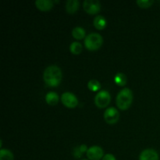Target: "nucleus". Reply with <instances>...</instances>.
I'll list each match as a JSON object with an SVG mask.
<instances>
[{
	"mask_svg": "<svg viewBox=\"0 0 160 160\" xmlns=\"http://www.w3.org/2000/svg\"><path fill=\"white\" fill-rule=\"evenodd\" d=\"M62 79V73L58 66H48L43 73V80L46 85L49 87H57Z\"/></svg>",
	"mask_w": 160,
	"mask_h": 160,
	"instance_id": "nucleus-1",
	"label": "nucleus"
},
{
	"mask_svg": "<svg viewBox=\"0 0 160 160\" xmlns=\"http://www.w3.org/2000/svg\"><path fill=\"white\" fill-rule=\"evenodd\" d=\"M133 102L132 91L128 88L122 89L117 95L116 102L118 108L121 110H126L129 109Z\"/></svg>",
	"mask_w": 160,
	"mask_h": 160,
	"instance_id": "nucleus-2",
	"label": "nucleus"
},
{
	"mask_svg": "<svg viewBox=\"0 0 160 160\" xmlns=\"http://www.w3.org/2000/svg\"><path fill=\"white\" fill-rule=\"evenodd\" d=\"M103 44L102 36L98 33H91L84 39L85 48L89 51H96Z\"/></svg>",
	"mask_w": 160,
	"mask_h": 160,
	"instance_id": "nucleus-3",
	"label": "nucleus"
},
{
	"mask_svg": "<svg viewBox=\"0 0 160 160\" xmlns=\"http://www.w3.org/2000/svg\"><path fill=\"white\" fill-rule=\"evenodd\" d=\"M111 102V95L108 91L102 90L96 94L95 97V103L99 109H104L109 106Z\"/></svg>",
	"mask_w": 160,
	"mask_h": 160,
	"instance_id": "nucleus-4",
	"label": "nucleus"
},
{
	"mask_svg": "<svg viewBox=\"0 0 160 160\" xmlns=\"http://www.w3.org/2000/svg\"><path fill=\"white\" fill-rule=\"evenodd\" d=\"M61 101L66 107L73 109L78 105V99L76 95L72 92H64L61 96Z\"/></svg>",
	"mask_w": 160,
	"mask_h": 160,
	"instance_id": "nucleus-5",
	"label": "nucleus"
},
{
	"mask_svg": "<svg viewBox=\"0 0 160 160\" xmlns=\"http://www.w3.org/2000/svg\"><path fill=\"white\" fill-rule=\"evenodd\" d=\"M83 7L87 13L94 15L97 14L101 9V4L98 0H85L83 3Z\"/></svg>",
	"mask_w": 160,
	"mask_h": 160,
	"instance_id": "nucleus-6",
	"label": "nucleus"
},
{
	"mask_svg": "<svg viewBox=\"0 0 160 160\" xmlns=\"http://www.w3.org/2000/svg\"><path fill=\"white\" fill-rule=\"evenodd\" d=\"M120 119V113L114 107H109L104 112V120L108 124H115Z\"/></svg>",
	"mask_w": 160,
	"mask_h": 160,
	"instance_id": "nucleus-7",
	"label": "nucleus"
},
{
	"mask_svg": "<svg viewBox=\"0 0 160 160\" xmlns=\"http://www.w3.org/2000/svg\"><path fill=\"white\" fill-rule=\"evenodd\" d=\"M104 151L98 145L90 147L87 152V156L90 160H100L104 157Z\"/></svg>",
	"mask_w": 160,
	"mask_h": 160,
	"instance_id": "nucleus-8",
	"label": "nucleus"
},
{
	"mask_svg": "<svg viewBox=\"0 0 160 160\" xmlns=\"http://www.w3.org/2000/svg\"><path fill=\"white\" fill-rule=\"evenodd\" d=\"M139 160H159V156L156 150L147 148L141 152Z\"/></svg>",
	"mask_w": 160,
	"mask_h": 160,
	"instance_id": "nucleus-9",
	"label": "nucleus"
},
{
	"mask_svg": "<svg viewBox=\"0 0 160 160\" xmlns=\"http://www.w3.org/2000/svg\"><path fill=\"white\" fill-rule=\"evenodd\" d=\"M35 6L39 10L47 12L52 9L54 6V2L52 0H36Z\"/></svg>",
	"mask_w": 160,
	"mask_h": 160,
	"instance_id": "nucleus-10",
	"label": "nucleus"
},
{
	"mask_svg": "<svg viewBox=\"0 0 160 160\" xmlns=\"http://www.w3.org/2000/svg\"><path fill=\"white\" fill-rule=\"evenodd\" d=\"M79 6L80 2L78 0H68L66 3V9L70 14L75 13L79 9Z\"/></svg>",
	"mask_w": 160,
	"mask_h": 160,
	"instance_id": "nucleus-11",
	"label": "nucleus"
},
{
	"mask_svg": "<svg viewBox=\"0 0 160 160\" xmlns=\"http://www.w3.org/2000/svg\"><path fill=\"white\" fill-rule=\"evenodd\" d=\"M93 24L96 29L103 30L107 25V21H106V19L103 16L98 15L94 19Z\"/></svg>",
	"mask_w": 160,
	"mask_h": 160,
	"instance_id": "nucleus-12",
	"label": "nucleus"
},
{
	"mask_svg": "<svg viewBox=\"0 0 160 160\" xmlns=\"http://www.w3.org/2000/svg\"><path fill=\"white\" fill-rule=\"evenodd\" d=\"M59 95L54 92H49L45 95V101L49 106H56L59 102Z\"/></svg>",
	"mask_w": 160,
	"mask_h": 160,
	"instance_id": "nucleus-13",
	"label": "nucleus"
},
{
	"mask_svg": "<svg viewBox=\"0 0 160 160\" xmlns=\"http://www.w3.org/2000/svg\"><path fill=\"white\" fill-rule=\"evenodd\" d=\"M72 35L75 39L78 40H81L84 38H86V32L85 30L81 27H76L72 31Z\"/></svg>",
	"mask_w": 160,
	"mask_h": 160,
	"instance_id": "nucleus-14",
	"label": "nucleus"
},
{
	"mask_svg": "<svg viewBox=\"0 0 160 160\" xmlns=\"http://www.w3.org/2000/svg\"><path fill=\"white\" fill-rule=\"evenodd\" d=\"M114 81L117 85L123 87L127 84V77L124 73H118L114 77Z\"/></svg>",
	"mask_w": 160,
	"mask_h": 160,
	"instance_id": "nucleus-15",
	"label": "nucleus"
},
{
	"mask_svg": "<svg viewBox=\"0 0 160 160\" xmlns=\"http://www.w3.org/2000/svg\"><path fill=\"white\" fill-rule=\"evenodd\" d=\"M14 156L12 152L9 149L1 148L0 150V160H13Z\"/></svg>",
	"mask_w": 160,
	"mask_h": 160,
	"instance_id": "nucleus-16",
	"label": "nucleus"
},
{
	"mask_svg": "<svg viewBox=\"0 0 160 160\" xmlns=\"http://www.w3.org/2000/svg\"><path fill=\"white\" fill-rule=\"evenodd\" d=\"M70 50L73 54L79 55L82 52V45L78 42H73L70 44Z\"/></svg>",
	"mask_w": 160,
	"mask_h": 160,
	"instance_id": "nucleus-17",
	"label": "nucleus"
},
{
	"mask_svg": "<svg viewBox=\"0 0 160 160\" xmlns=\"http://www.w3.org/2000/svg\"><path fill=\"white\" fill-rule=\"evenodd\" d=\"M88 88L89 90L92 91V92H97L101 88V84L97 80L92 79L88 83Z\"/></svg>",
	"mask_w": 160,
	"mask_h": 160,
	"instance_id": "nucleus-18",
	"label": "nucleus"
},
{
	"mask_svg": "<svg viewBox=\"0 0 160 160\" xmlns=\"http://www.w3.org/2000/svg\"><path fill=\"white\" fill-rule=\"evenodd\" d=\"M136 3H137L139 7L147 9V8H149L152 6L154 1L153 0H138Z\"/></svg>",
	"mask_w": 160,
	"mask_h": 160,
	"instance_id": "nucleus-19",
	"label": "nucleus"
},
{
	"mask_svg": "<svg viewBox=\"0 0 160 160\" xmlns=\"http://www.w3.org/2000/svg\"><path fill=\"white\" fill-rule=\"evenodd\" d=\"M73 156L76 158V159H79V158L81 157V156L83 155V153L81 152V150H80L79 146L74 148V149H73Z\"/></svg>",
	"mask_w": 160,
	"mask_h": 160,
	"instance_id": "nucleus-20",
	"label": "nucleus"
},
{
	"mask_svg": "<svg viewBox=\"0 0 160 160\" xmlns=\"http://www.w3.org/2000/svg\"><path fill=\"white\" fill-rule=\"evenodd\" d=\"M102 160H117L116 159L115 156L112 154H106L105 155L104 157L102 158Z\"/></svg>",
	"mask_w": 160,
	"mask_h": 160,
	"instance_id": "nucleus-21",
	"label": "nucleus"
},
{
	"mask_svg": "<svg viewBox=\"0 0 160 160\" xmlns=\"http://www.w3.org/2000/svg\"><path fill=\"white\" fill-rule=\"evenodd\" d=\"M82 160H88V159H82Z\"/></svg>",
	"mask_w": 160,
	"mask_h": 160,
	"instance_id": "nucleus-22",
	"label": "nucleus"
}]
</instances>
